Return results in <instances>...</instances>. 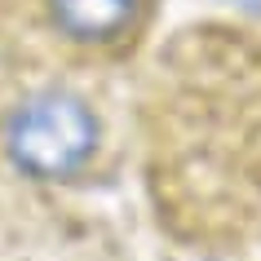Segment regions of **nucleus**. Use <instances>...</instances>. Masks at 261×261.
Wrapping results in <instances>:
<instances>
[{
	"label": "nucleus",
	"mask_w": 261,
	"mask_h": 261,
	"mask_svg": "<svg viewBox=\"0 0 261 261\" xmlns=\"http://www.w3.org/2000/svg\"><path fill=\"white\" fill-rule=\"evenodd\" d=\"M142 0H49L54 27L75 44H111L138 22Z\"/></svg>",
	"instance_id": "2"
},
{
	"label": "nucleus",
	"mask_w": 261,
	"mask_h": 261,
	"mask_svg": "<svg viewBox=\"0 0 261 261\" xmlns=\"http://www.w3.org/2000/svg\"><path fill=\"white\" fill-rule=\"evenodd\" d=\"M97 151V115L71 89H40L5 120V155L36 181L75 177Z\"/></svg>",
	"instance_id": "1"
}]
</instances>
